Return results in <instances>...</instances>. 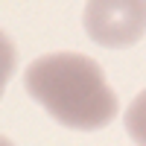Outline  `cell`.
Here are the masks:
<instances>
[{"label":"cell","mask_w":146,"mask_h":146,"mask_svg":"<svg viewBox=\"0 0 146 146\" xmlns=\"http://www.w3.org/2000/svg\"><path fill=\"white\" fill-rule=\"evenodd\" d=\"M23 88L67 129H102L120 111V100L96 58L73 50L38 56L23 70Z\"/></svg>","instance_id":"6da1fadb"},{"label":"cell","mask_w":146,"mask_h":146,"mask_svg":"<svg viewBox=\"0 0 146 146\" xmlns=\"http://www.w3.org/2000/svg\"><path fill=\"white\" fill-rule=\"evenodd\" d=\"M85 32L111 50L137 44L146 35V0H91L85 6Z\"/></svg>","instance_id":"7a4b0ae2"},{"label":"cell","mask_w":146,"mask_h":146,"mask_svg":"<svg viewBox=\"0 0 146 146\" xmlns=\"http://www.w3.org/2000/svg\"><path fill=\"white\" fill-rule=\"evenodd\" d=\"M126 131L137 146H146V88L126 108Z\"/></svg>","instance_id":"3957f363"}]
</instances>
